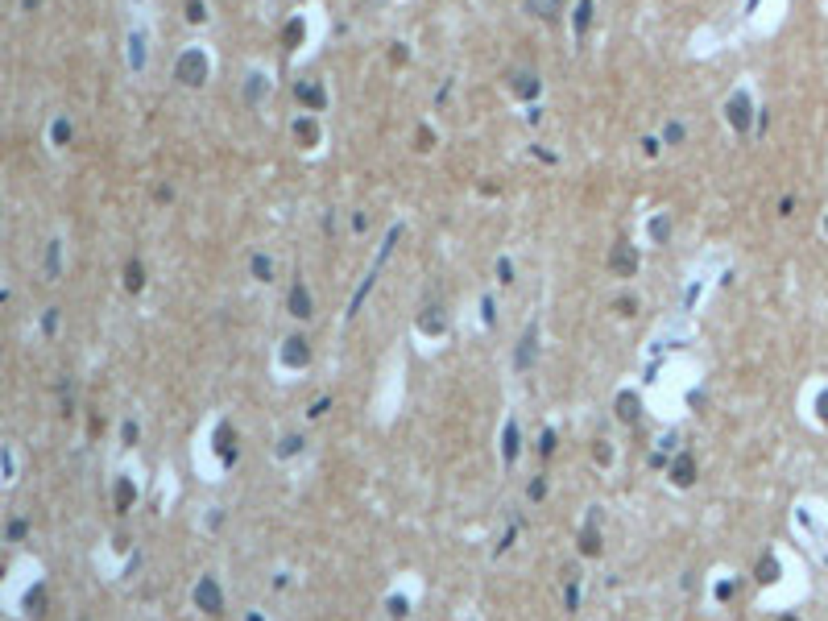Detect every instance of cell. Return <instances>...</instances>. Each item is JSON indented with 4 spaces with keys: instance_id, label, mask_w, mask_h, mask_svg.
Listing matches in <instances>:
<instances>
[{
    "instance_id": "obj_13",
    "label": "cell",
    "mask_w": 828,
    "mask_h": 621,
    "mask_svg": "<svg viewBox=\"0 0 828 621\" xmlns=\"http://www.w3.org/2000/svg\"><path fill=\"white\" fill-rule=\"evenodd\" d=\"M299 99L311 104V108H319V104H323V91H319L315 83H299Z\"/></svg>"
},
{
    "instance_id": "obj_11",
    "label": "cell",
    "mask_w": 828,
    "mask_h": 621,
    "mask_svg": "<svg viewBox=\"0 0 828 621\" xmlns=\"http://www.w3.org/2000/svg\"><path fill=\"white\" fill-rule=\"evenodd\" d=\"M580 551H584V555H601V535H596V522H588V526H584V535H580Z\"/></svg>"
},
{
    "instance_id": "obj_12",
    "label": "cell",
    "mask_w": 828,
    "mask_h": 621,
    "mask_svg": "<svg viewBox=\"0 0 828 621\" xmlns=\"http://www.w3.org/2000/svg\"><path fill=\"white\" fill-rule=\"evenodd\" d=\"M534 336H538L534 327L522 336V348H518V369H530V361H534Z\"/></svg>"
},
{
    "instance_id": "obj_7",
    "label": "cell",
    "mask_w": 828,
    "mask_h": 621,
    "mask_svg": "<svg viewBox=\"0 0 828 621\" xmlns=\"http://www.w3.org/2000/svg\"><path fill=\"white\" fill-rule=\"evenodd\" d=\"M195 601H199V609H207V613H220V584L207 576V580H199V589H195Z\"/></svg>"
},
{
    "instance_id": "obj_15",
    "label": "cell",
    "mask_w": 828,
    "mask_h": 621,
    "mask_svg": "<svg viewBox=\"0 0 828 621\" xmlns=\"http://www.w3.org/2000/svg\"><path fill=\"white\" fill-rule=\"evenodd\" d=\"M758 580H762V584H775V580H779V564H775L771 555L758 564Z\"/></svg>"
},
{
    "instance_id": "obj_17",
    "label": "cell",
    "mask_w": 828,
    "mask_h": 621,
    "mask_svg": "<svg viewBox=\"0 0 828 621\" xmlns=\"http://www.w3.org/2000/svg\"><path fill=\"white\" fill-rule=\"evenodd\" d=\"M514 452H518V431L509 423V431H505V460H514Z\"/></svg>"
},
{
    "instance_id": "obj_10",
    "label": "cell",
    "mask_w": 828,
    "mask_h": 621,
    "mask_svg": "<svg viewBox=\"0 0 828 621\" xmlns=\"http://www.w3.org/2000/svg\"><path fill=\"white\" fill-rule=\"evenodd\" d=\"M290 315H299V319H307V315H311V294H307V286H303V282L290 290Z\"/></svg>"
},
{
    "instance_id": "obj_14",
    "label": "cell",
    "mask_w": 828,
    "mask_h": 621,
    "mask_svg": "<svg viewBox=\"0 0 828 621\" xmlns=\"http://www.w3.org/2000/svg\"><path fill=\"white\" fill-rule=\"evenodd\" d=\"M588 21H592V0H580V8H576V33L580 37L588 33Z\"/></svg>"
},
{
    "instance_id": "obj_16",
    "label": "cell",
    "mask_w": 828,
    "mask_h": 621,
    "mask_svg": "<svg viewBox=\"0 0 828 621\" xmlns=\"http://www.w3.org/2000/svg\"><path fill=\"white\" fill-rule=\"evenodd\" d=\"M253 274H257V278H261V282H270V274H274V265H270V261H265V257H257V261H253Z\"/></svg>"
},
{
    "instance_id": "obj_20",
    "label": "cell",
    "mask_w": 828,
    "mask_h": 621,
    "mask_svg": "<svg viewBox=\"0 0 828 621\" xmlns=\"http://www.w3.org/2000/svg\"><path fill=\"white\" fill-rule=\"evenodd\" d=\"M779 621H800V618H779Z\"/></svg>"
},
{
    "instance_id": "obj_2",
    "label": "cell",
    "mask_w": 828,
    "mask_h": 621,
    "mask_svg": "<svg viewBox=\"0 0 828 621\" xmlns=\"http://www.w3.org/2000/svg\"><path fill=\"white\" fill-rule=\"evenodd\" d=\"M609 269H613L617 278H634V274H638V253H634L625 240H617L613 253H609Z\"/></svg>"
},
{
    "instance_id": "obj_6",
    "label": "cell",
    "mask_w": 828,
    "mask_h": 621,
    "mask_svg": "<svg viewBox=\"0 0 828 621\" xmlns=\"http://www.w3.org/2000/svg\"><path fill=\"white\" fill-rule=\"evenodd\" d=\"M282 361H286L290 369H303V365L311 361V348H307V340H303V336H290V340H286V348H282Z\"/></svg>"
},
{
    "instance_id": "obj_5",
    "label": "cell",
    "mask_w": 828,
    "mask_h": 621,
    "mask_svg": "<svg viewBox=\"0 0 828 621\" xmlns=\"http://www.w3.org/2000/svg\"><path fill=\"white\" fill-rule=\"evenodd\" d=\"M729 124H733L737 133L750 128V95H746V91H737V95L729 99Z\"/></svg>"
},
{
    "instance_id": "obj_3",
    "label": "cell",
    "mask_w": 828,
    "mask_h": 621,
    "mask_svg": "<svg viewBox=\"0 0 828 621\" xmlns=\"http://www.w3.org/2000/svg\"><path fill=\"white\" fill-rule=\"evenodd\" d=\"M505 83H509V91H514V95H522V99L538 95V87H543V83H538V75H534V70H522V66H514V70L505 75Z\"/></svg>"
},
{
    "instance_id": "obj_1",
    "label": "cell",
    "mask_w": 828,
    "mask_h": 621,
    "mask_svg": "<svg viewBox=\"0 0 828 621\" xmlns=\"http://www.w3.org/2000/svg\"><path fill=\"white\" fill-rule=\"evenodd\" d=\"M174 75L187 83V87H199L207 75H211V62H207V50H199V46H191V50H182V58H178V66H174Z\"/></svg>"
},
{
    "instance_id": "obj_4",
    "label": "cell",
    "mask_w": 828,
    "mask_h": 621,
    "mask_svg": "<svg viewBox=\"0 0 828 621\" xmlns=\"http://www.w3.org/2000/svg\"><path fill=\"white\" fill-rule=\"evenodd\" d=\"M667 477H671V485H679V489H688L692 481H696V460L684 452V456H675L671 460V468H667Z\"/></svg>"
},
{
    "instance_id": "obj_19",
    "label": "cell",
    "mask_w": 828,
    "mask_h": 621,
    "mask_svg": "<svg viewBox=\"0 0 828 621\" xmlns=\"http://www.w3.org/2000/svg\"><path fill=\"white\" fill-rule=\"evenodd\" d=\"M820 419H828V394H820Z\"/></svg>"
},
{
    "instance_id": "obj_18",
    "label": "cell",
    "mask_w": 828,
    "mask_h": 621,
    "mask_svg": "<svg viewBox=\"0 0 828 621\" xmlns=\"http://www.w3.org/2000/svg\"><path fill=\"white\" fill-rule=\"evenodd\" d=\"M299 137H303V141H315V137H319V133H315V124H307V120H299Z\"/></svg>"
},
{
    "instance_id": "obj_8",
    "label": "cell",
    "mask_w": 828,
    "mask_h": 621,
    "mask_svg": "<svg viewBox=\"0 0 828 621\" xmlns=\"http://www.w3.org/2000/svg\"><path fill=\"white\" fill-rule=\"evenodd\" d=\"M638 414H642V398H638L634 390H625V394L617 398V419H621V423H638Z\"/></svg>"
},
{
    "instance_id": "obj_9",
    "label": "cell",
    "mask_w": 828,
    "mask_h": 621,
    "mask_svg": "<svg viewBox=\"0 0 828 621\" xmlns=\"http://www.w3.org/2000/svg\"><path fill=\"white\" fill-rule=\"evenodd\" d=\"M526 12L538 17V21H555L563 12V0H526Z\"/></svg>"
}]
</instances>
